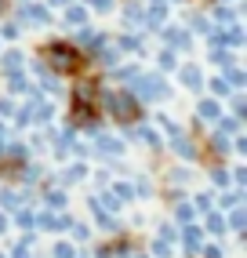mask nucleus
<instances>
[{
    "label": "nucleus",
    "instance_id": "1",
    "mask_svg": "<svg viewBox=\"0 0 247 258\" xmlns=\"http://www.w3.org/2000/svg\"><path fill=\"white\" fill-rule=\"evenodd\" d=\"M51 58H55L58 66H69V62H73V55H69L66 47H51Z\"/></svg>",
    "mask_w": 247,
    "mask_h": 258
}]
</instances>
